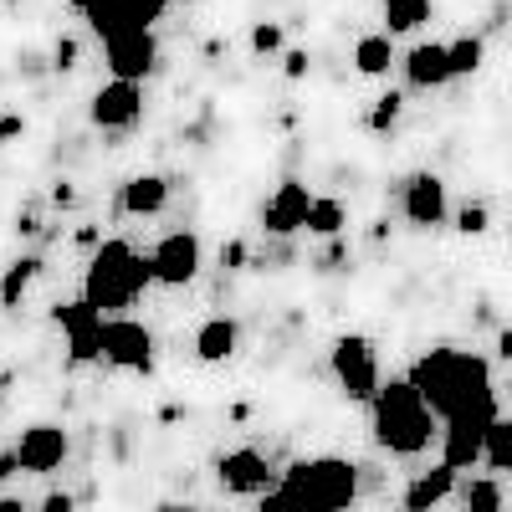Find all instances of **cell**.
Here are the masks:
<instances>
[{"label":"cell","mask_w":512,"mask_h":512,"mask_svg":"<svg viewBox=\"0 0 512 512\" xmlns=\"http://www.w3.org/2000/svg\"><path fill=\"white\" fill-rule=\"evenodd\" d=\"M308 210H313L308 185L282 180V185H277V195L262 205V226H267L272 236H292V231H303V226H308Z\"/></svg>","instance_id":"obj_15"},{"label":"cell","mask_w":512,"mask_h":512,"mask_svg":"<svg viewBox=\"0 0 512 512\" xmlns=\"http://www.w3.org/2000/svg\"><path fill=\"white\" fill-rule=\"evenodd\" d=\"M379 11L390 21V36H405L431 21V0H379Z\"/></svg>","instance_id":"obj_23"},{"label":"cell","mask_w":512,"mask_h":512,"mask_svg":"<svg viewBox=\"0 0 512 512\" xmlns=\"http://www.w3.org/2000/svg\"><path fill=\"white\" fill-rule=\"evenodd\" d=\"M103 57H108V72H113V77H134V82H144V77L159 67V41H154V26L103 36Z\"/></svg>","instance_id":"obj_10"},{"label":"cell","mask_w":512,"mask_h":512,"mask_svg":"<svg viewBox=\"0 0 512 512\" xmlns=\"http://www.w3.org/2000/svg\"><path fill=\"white\" fill-rule=\"evenodd\" d=\"M400 67H405V82H410L415 93H431V88H446V82H451V52H446V41H420V47H410V57Z\"/></svg>","instance_id":"obj_16"},{"label":"cell","mask_w":512,"mask_h":512,"mask_svg":"<svg viewBox=\"0 0 512 512\" xmlns=\"http://www.w3.org/2000/svg\"><path fill=\"white\" fill-rule=\"evenodd\" d=\"M72 62H77V41L62 36V41H57V67H72Z\"/></svg>","instance_id":"obj_33"},{"label":"cell","mask_w":512,"mask_h":512,"mask_svg":"<svg viewBox=\"0 0 512 512\" xmlns=\"http://www.w3.org/2000/svg\"><path fill=\"white\" fill-rule=\"evenodd\" d=\"M164 205H169V180L164 175H134V180H123V190H118L123 216H159Z\"/></svg>","instance_id":"obj_18"},{"label":"cell","mask_w":512,"mask_h":512,"mask_svg":"<svg viewBox=\"0 0 512 512\" xmlns=\"http://www.w3.org/2000/svg\"><path fill=\"white\" fill-rule=\"evenodd\" d=\"M282 72H287V77H303V72H308V52H287V57H282Z\"/></svg>","instance_id":"obj_32"},{"label":"cell","mask_w":512,"mask_h":512,"mask_svg":"<svg viewBox=\"0 0 512 512\" xmlns=\"http://www.w3.org/2000/svg\"><path fill=\"white\" fill-rule=\"evenodd\" d=\"M16 456H21V472L52 477L57 466L67 461V431H62V425H52V420H36V425H26V431H21Z\"/></svg>","instance_id":"obj_13"},{"label":"cell","mask_w":512,"mask_h":512,"mask_svg":"<svg viewBox=\"0 0 512 512\" xmlns=\"http://www.w3.org/2000/svg\"><path fill=\"white\" fill-rule=\"evenodd\" d=\"M88 118L98 123V128H134L139 118H144V88L134 77H108L103 88L93 93V103H88Z\"/></svg>","instance_id":"obj_11"},{"label":"cell","mask_w":512,"mask_h":512,"mask_svg":"<svg viewBox=\"0 0 512 512\" xmlns=\"http://www.w3.org/2000/svg\"><path fill=\"white\" fill-rule=\"evenodd\" d=\"M154 282V267H149V256L134 251V241H103L93 251V262H88V277H82V297H88L93 308L103 313H128L144 297V287Z\"/></svg>","instance_id":"obj_3"},{"label":"cell","mask_w":512,"mask_h":512,"mask_svg":"<svg viewBox=\"0 0 512 512\" xmlns=\"http://www.w3.org/2000/svg\"><path fill=\"white\" fill-rule=\"evenodd\" d=\"M487 226H492L487 205H461V210H456V231H461V236H482Z\"/></svg>","instance_id":"obj_28"},{"label":"cell","mask_w":512,"mask_h":512,"mask_svg":"<svg viewBox=\"0 0 512 512\" xmlns=\"http://www.w3.org/2000/svg\"><path fill=\"white\" fill-rule=\"evenodd\" d=\"M369 415H374V441L390 451V456H420L431 446L436 431V410L425 405V395L415 390V379H390L379 384L374 400H369Z\"/></svg>","instance_id":"obj_2"},{"label":"cell","mask_w":512,"mask_h":512,"mask_svg":"<svg viewBox=\"0 0 512 512\" xmlns=\"http://www.w3.org/2000/svg\"><path fill=\"white\" fill-rule=\"evenodd\" d=\"M400 118V93H390V98H379L374 103V113H369V128H379V134H384V128H390Z\"/></svg>","instance_id":"obj_30"},{"label":"cell","mask_w":512,"mask_h":512,"mask_svg":"<svg viewBox=\"0 0 512 512\" xmlns=\"http://www.w3.org/2000/svg\"><path fill=\"white\" fill-rule=\"evenodd\" d=\"M441 461H451L456 472H472L482 461V441H487V420H441Z\"/></svg>","instance_id":"obj_17"},{"label":"cell","mask_w":512,"mask_h":512,"mask_svg":"<svg viewBox=\"0 0 512 512\" xmlns=\"http://www.w3.org/2000/svg\"><path fill=\"white\" fill-rule=\"evenodd\" d=\"M52 318H57V328L67 333V359H72V364L103 359V323H108L103 308H93L88 297H77V303H57Z\"/></svg>","instance_id":"obj_8"},{"label":"cell","mask_w":512,"mask_h":512,"mask_svg":"<svg viewBox=\"0 0 512 512\" xmlns=\"http://www.w3.org/2000/svg\"><path fill=\"white\" fill-rule=\"evenodd\" d=\"M103 359L113 369H128V374H149L154 369V333L128 318V313H108L103 323Z\"/></svg>","instance_id":"obj_7"},{"label":"cell","mask_w":512,"mask_h":512,"mask_svg":"<svg viewBox=\"0 0 512 512\" xmlns=\"http://www.w3.org/2000/svg\"><path fill=\"white\" fill-rule=\"evenodd\" d=\"M349 226V210L338 205V200H328V195H313V210H308V236H338Z\"/></svg>","instance_id":"obj_25"},{"label":"cell","mask_w":512,"mask_h":512,"mask_svg":"<svg viewBox=\"0 0 512 512\" xmlns=\"http://www.w3.org/2000/svg\"><path fill=\"white\" fill-rule=\"evenodd\" d=\"M26 134V118L21 113H6V118H0V149H6L11 139H21Z\"/></svg>","instance_id":"obj_31"},{"label":"cell","mask_w":512,"mask_h":512,"mask_svg":"<svg viewBox=\"0 0 512 512\" xmlns=\"http://www.w3.org/2000/svg\"><path fill=\"white\" fill-rule=\"evenodd\" d=\"M446 52H451V77H472L487 62V41L482 36H456V41H446Z\"/></svg>","instance_id":"obj_26"},{"label":"cell","mask_w":512,"mask_h":512,"mask_svg":"<svg viewBox=\"0 0 512 512\" xmlns=\"http://www.w3.org/2000/svg\"><path fill=\"white\" fill-rule=\"evenodd\" d=\"M497 359H502V364H512V328H502V333H497Z\"/></svg>","instance_id":"obj_34"},{"label":"cell","mask_w":512,"mask_h":512,"mask_svg":"<svg viewBox=\"0 0 512 512\" xmlns=\"http://www.w3.org/2000/svg\"><path fill=\"white\" fill-rule=\"evenodd\" d=\"M241 344V323L236 318H205L195 328V359L200 364H226Z\"/></svg>","instance_id":"obj_19"},{"label":"cell","mask_w":512,"mask_h":512,"mask_svg":"<svg viewBox=\"0 0 512 512\" xmlns=\"http://www.w3.org/2000/svg\"><path fill=\"white\" fill-rule=\"evenodd\" d=\"M333 379H338V390H344V400L354 405H369L374 390H379V359H374V344L364 333H344L333 344Z\"/></svg>","instance_id":"obj_5"},{"label":"cell","mask_w":512,"mask_h":512,"mask_svg":"<svg viewBox=\"0 0 512 512\" xmlns=\"http://www.w3.org/2000/svg\"><path fill=\"white\" fill-rule=\"evenodd\" d=\"M400 210L415 231H431V226H446V180L431 175V169H420V175L405 180L400 190Z\"/></svg>","instance_id":"obj_14"},{"label":"cell","mask_w":512,"mask_h":512,"mask_svg":"<svg viewBox=\"0 0 512 512\" xmlns=\"http://www.w3.org/2000/svg\"><path fill=\"white\" fill-rule=\"evenodd\" d=\"M216 477H221V487H226V492H236V497H267V492L277 487L272 461H267L262 451H251V446L226 451V456L216 461Z\"/></svg>","instance_id":"obj_12"},{"label":"cell","mask_w":512,"mask_h":512,"mask_svg":"<svg viewBox=\"0 0 512 512\" xmlns=\"http://www.w3.org/2000/svg\"><path fill=\"white\" fill-rule=\"evenodd\" d=\"M461 502L472 507V512H492V507H502V487L487 482V477H477V482H466V487H461Z\"/></svg>","instance_id":"obj_27"},{"label":"cell","mask_w":512,"mask_h":512,"mask_svg":"<svg viewBox=\"0 0 512 512\" xmlns=\"http://www.w3.org/2000/svg\"><path fill=\"white\" fill-rule=\"evenodd\" d=\"M272 502H297V507H323L338 512L359 497V466L344 456H303L292 461L277 477V487L267 492Z\"/></svg>","instance_id":"obj_4"},{"label":"cell","mask_w":512,"mask_h":512,"mask_svg":"<svg viewBox=\"0 0 512 512\" xmlns=\"http://www.w3.org/2000/svg\"><path fill=\"white\" fill-rule=\"evenodd\" d=\"M277 47H282V26L267 21V26H256V31H251V52H256V57H272Z\"/></svg>","instance_id":"obj_29"},{"label":"cell","mask_w":512,"mask_h":512,"mask_svg":"<svg viewBox=\"0 0 512 512\" xmlns=\"http://www.w3.org/2000/svg\"><path fill=\"white\" fill-rule=\"evenodd\" d=\"M149 267H154V282H164V287H190L205 267V246L195 231H169L149 251Z\"/></svg>","instance_id":"obj_9"},{"label":"cell","mask_w":512,"mask_h":512,"mask_svg":"<svg viewBox=\"0 0 512 512\" xmlns=\"http://www.w3.org/2000/svg\"><path fill=\"white\" fill-rule=\"evenodd\" d=\"M451 492H456V466H451V461H441V466L420 472V477L405 487V507H410V512H431V507H441Z\"/></svg>","instance_id":"obj_20"},{"label":"cell","mask_w":512,"mask_h":512,"mask_svg":"<svg viewBox=\"0 0 512 512\" xmlns=\"http://www.w3.org/2000/svg\"><path fill=\"white\" fill-rule=\"evenodd\" d=\"M36 277H41V256H16L6 277H0V308H21V297Z\"/></svg>","instance_id":"obj_22"},{"label":"cell","mask_w":512,"mask_h":512,"mask_svg":"<svg viewBox=\"0 0 512 512\" xmlns=\"http://www.w3.org/2000/svg\"><path fill=\"white\" fill-rule=\"evenodd\" d=\"M67 6L88 21L98 36H118V31L154 26L169 11V0H67Z\"/></svg>","instance_id":"obj_6"},{"label":"cell","mask_w":512,"mask_h":512,"mask_svg":"<svg viewBox=\"0 0 512 512\" xmlns=\"http://www.w3.org/2000/svg\"><path fill=\"white\" fill-rule=\"evenodd\" d=\"M390 62H395V36L390 31H369V36L354 41V67L364 77H384V72H390Z\"/></svg>","instance_id":"obj_21"},{"label":"cell","mask_w":512,"mask_h":512,"mask_svg":"<svg viewBox=\"0 0 512 512\" xmlns=\"http://www.w3.org/2000/svg\"><path fill=\"white\" fill-rule=\"evenodd\" d=\"M415 390L436 420H497V390H492V364L466 349H431L410 364Z\"/></svg>","instance_id":"obj_1"},{"label":"cell","mask_w":512,"mask_h":512,"mask_svg":"<svg viewBox=\"0 0 512 512\" xmlns=\"http://www.w3.org/2000/svg\"><path fill=\"white\" fill-rule=\"evenodd\" d=\"M482 461L492 466V472H512V420H507V415H497V420L487 425Z\"/></svg>","instance_id":"obj_24"}]
</instances>
